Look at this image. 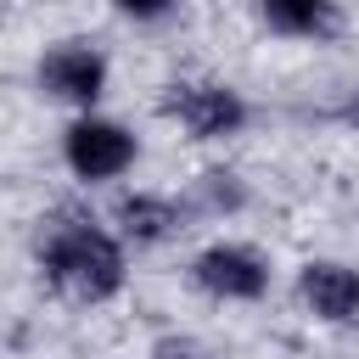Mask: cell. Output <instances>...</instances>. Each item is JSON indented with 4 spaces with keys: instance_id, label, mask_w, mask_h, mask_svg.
<instances>
[{
    "instance_id": "6da1fadb",
    "label": "cell",
    "mask_w": 359,
    "mask_h": 359,
    "mask_svg": "<svg viewBox=\"0 0 359 359\" xmlns=\"http://www.w3.org/2000/svg\"><path fill=\"white\" fill-rule=\"evenodd\" d=\"M45 275L79 303H107L123 286V247L95 224H62L45 241Z\"/></svg>"
},
{
    "instance_id": "7a4b0ae2",
    "label": "cell",
    "mask_w": 359,
    "mask_h": 359,
    "mask_svg": "<svg viewBox=\"0 0 359 359\" xmlns=\"http://www.w3.org/2000/svg\"><path fill=\"white\" fill-rule=\"evenodd\" d=\"M62 157H67V168H73L79 180L101 185V180L129 174L135 157H140V146H135V135H129L123 123L84 112L79 123H67V135H62Z\"/></svg>"
},
{
    "instance_id": "3957f363",
    "label": "cell",
    "mask_w": 359,
    "mask_h": 359,
    "mask_svg": "<svg viewBox=\"0 0 359 359\" xmlns=\"http://www.w3.org/2000/svg\"><path fill=\"white\" fill-rule=\"evenodd\" d=\"M163 112H168L185 135H196V140H224V135H236V129L247 123V101H241L230 84H213V79H185V84H174L168 101H163Z\"/></svg>"
},
{
    "instance_id": "277c9868",
    "label": "cell",
    "mask_w": 359,
    "mask_h": 359,
    "mask_svg": "<svg viewBox=\"0 0 359 359\" xmlns=\"http://www.w3.org/2000/svg\"><path fill=\"white\" fill-rule=\"evenodd\" d=\"M191 275H196V286H202L208 297H219V303H252V297H264V286H269V264H264V252H252L247 241H213V247H202L196 264H191Z\"/></svg>"
},
{
    "instance_id": "5b68a950",
    "label": "cell",
    "mask_w": 359,
    "mask_h": 359,
    "mask_svg": "<svg viewBox=\"0 0 359 359\" xmlns=\"http://www.w3.org/2000/svg\"><path fill=\"white\" fill-rule=\"evenodd\" d=\"M39 90L62 107H95L107 90V56L84 39H62L39 56Z\"/></svg>"
},
{
    "instance_id": "8992f818",
    "label": "cell",
    "mask_w": 359,
    "mask_h": 359,
    "mask_svg": "<svg viewBox=\"0 0 359 359\" xmlns=\"http://www.w3.org/2000/svg\"><path fill=\"white\" fill-rule=\"evenodd\" d=\"M297 297L309 303L314 320L348 325V320H359V269H348L337 258H309L297 269Z\"/></svg>"
},
{
    "instance_id": "52a82bcc",
    "label": "cell",
    "mask_w": 359,
    "mask_h": 359,
    "mask_svg": "<svg viewBox=\"0 0 359 359\" xmlns=\"http://www.w3.org/2000/svg\"><path fill=\"white\" fill-rule=\"evenodd\" d=\"M112 219H118V236L135 241V247H157V241H168V236L180 230V208H174L168 196H151V191L123 196V202L112 208Z\"/></svg>"
},
{
    "instance_id": "ba28073f",
    "label": "cell",
    "mask_w": 359,
    "mask_h": 359,
    "mask_svg": "<svg viewBox=\"0 0 359 359\" xmlns=\"http://www.w3.org/2000/svg\"><path fill=\"white\" fill-rule=\"evenodd\" d=\"M258 11H264V22L275 28V34H286V39H325V34H337V0H258Z\"/></svg>"
},
{
    "instance_id": "9c48e42d",
    "label": "cell",
    "mask_w": 359,
    "mask_h": 359,
    "mask_svg": "<svg viewBox=\"0 0 359 359\" xmlns=\"http://www.w3.org/2000/svg\"><path fill=\"white\" fill-rule=\"evenodd\" d=\"M112 6H118L123 17H140V22H146V17H163L174 0H112Z\"/></svg>"
},
{
    "instance_id": "30bf717a",
    "label": "cell",
    "mask_w": 359,
    "mask_h": 359,
    "mask_svg": "<svg viewBox=\"0 0 359 359\" xmlns=\"http://www.w3.org/2000/svg\"><path fill=\"white\" fill-rule=\"evenodd\" d=\"M151 359H196V348H191V342H157Z\"/></svg>"
},
{
    "instance_id": "8fae6325",
    "label": "cell",
    "mask_w": 359,
    "mask_h": 359,
    "mask_svg": "<svg viewBox=\"0 0 359 359\" xmlns=\"http://www.w3.org/2000/svg\"><path fill=\"white\" fill-rule=\"evenodd\" d=\"M348 123H353V129H359V95H353V101H348Z\"/></svg>"
}]
</instances>
